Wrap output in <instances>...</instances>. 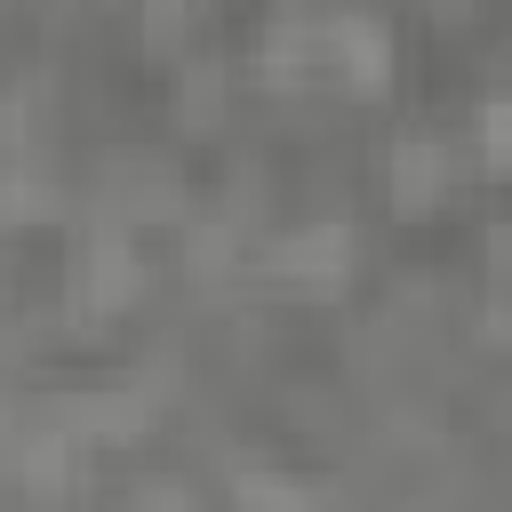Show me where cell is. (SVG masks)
Returning a JSON list of instances; mask_svg holds the SVG:
<instances>
[{
  "label": "cell",
  "instance_id": "obj_1",
  "mask_svg": "<svg viewBox=\"0 0 512 512\" xmlns=\"http://www.w3.org/2000/svg\"><path fill=\"white\" fill-rule=\"evenodd\" d=\"M320 40H328V48L344 56V72H352L360 88H376V80H384V64H392V40H384V32L368 24V16H336V24L320 32Z\"/></svg>",
  "mask_w": 512,
  "mask_h": 512
},
{
  "label": "cell",
  "instance_id": "obj_3",
  "mask_svg": "<svg viewBox=\"0 0 512 512\" xmlns=\"http://www.w3.org/2000/svg\"><path fill=\"white\" fill-rule=\"evenodd\" d=\"M344 264V224H328V232H296L288 248H280V272H336Z\"/></svg>",
  "mask_w": 512,
  "mask_h": 512
},
{
  "label": "cell",
  "instance_id": "obj_4",
  "mask_svg": "<svg viewBox=\"0 0 512 512\" xmlns=\"http://www.w3.org/2000/svg\"><path fill=\"white\" fill-rule=\"evenodd\" d=\"M128 512H192V504H184V488H168V480H160V488H144Z\"/></svg>",
  "mask_w": 512,
  "mask_h": 512
},
{
  "label": "cell",
  "instance_id": "obj_2",
  "mask_svg": "<svg viewBox=\"0 0 512 512\" xmlns=\"http://www.w3.org/2000/svg\"><path fill=\"white\" fill-rule=\"evenodd\" d=\"M136 288H144V272H136L128 248H96L88 256V304H128Z\"/></svg>",
  "mask_w": 512,
  "mask_h": 512
},
{
  "label": "cell",
  "instance_id": "obj_5",
  "mask_svg": "<svg viewBox=\"0 0 512 512\" xmlns=\"http://www.w3.org/2000/svg\"><path fill=\"white\" fill-rule=\"evenodd\" d=\"M288 512H312V504H304V496H296V504H288Z\"/></svg>",
  "mask_w": 512,
  "mask_h": 512
}]
</instances>
